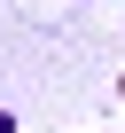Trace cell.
I'll list each match as a JSON object with an SVG mask.
<instances>
[{
	"instance_id": "cell-2",
	"label": "cell",
	"mask_w": 125,
	"mask_h": 133,
	"mask_svg": "<svg viewBox=\"0 0 125 133\" xmlns=\"http://www.w3.org/2000/svg\"><path fill=\"white\" fill-rule=\"evenodd\" d=\"M117 86H125V78H117Z\"/></svg>"
},
{
	"instance_id": "cell-1",
	"label": "cell",
	"mask_w": 125,
	"mask_h": 133,
	"mask_svg": "<svg viewBox=\"0 0 125 133\" xmlns=\"http://www.w3.org/2000/svg\"><path fill=\"white\" fill-rule=\"evenodd\" d=\"M0 133H16V117H8V110H0Z\"/></svg>"
}]
</instances>
